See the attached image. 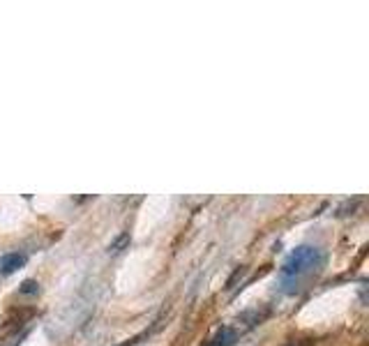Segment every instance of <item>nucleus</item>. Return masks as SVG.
<instances>
[{
  "label": "nucleus",
  "instance_id": "obj_1",
  "mask_svg": "<svg viewBox=\"0 0 369 346\" xmlns=\"http://www.w3.org/2000/svg\"><path fill=\"white\" fill-rule=\"evenodd\" d=\"M323 263H325L323 252L314 247V245H300V247H295L286 256V261L281 263V270H279L284 291L291 295L298 293L302 284L309 282L323 268Z\"/></svg>",
  "mask_w": 369,
  "mask_h": 346
},
{
  "label": "nucleus",
  "instance_id": "obj_3",
  "mask_svg": "<svg viewBox=\"0 0 369 346\" xmlns=\"http://www.w3.org/2000/svg\"><path fill=\"white\" fill-rule=\"evenodd\" d=\"M19 293L21 295H38L40 293V284L35 282V279H26V282L19 286Z\"/></svg>",
  "mask_w": 369,
  "mask_h": 346
},
{
  "label": "nucleus",
  "instance_id": "obj_2",
  "mask_svg": "<svg viewBox=\"0 0 369 346\" xmlns=\"http://www.w3.org/2000/svg\"><path fill=\"white\" fill-rule=\"evenodd\" d=\"M26 254H21V252H7V254L0 256V275H12V272H17L19 268H24L26 265Z\"/></svg>",
  "mask_w": 369,
  "mask_h": 346
}]
</instances>
